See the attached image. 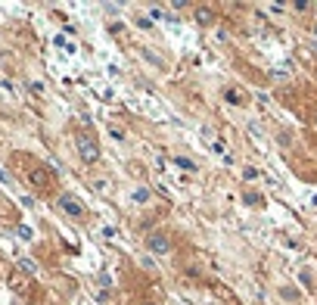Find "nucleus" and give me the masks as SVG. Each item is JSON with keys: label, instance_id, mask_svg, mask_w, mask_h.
Instances as JSON below:
<instances>
[{"label": "nucleus", "instance_id": "f257e3e1", "mask_svg": "<svg viewBox=\"0 0 317 305\" xmlns=\"http://www.w3.org/2000/svg\"><path fill=\"white\" fill-rule=\"evenodd\" d=\"M78 152H81V159L87 165H93L100 159V147H97V140H93L90 134H78Z\"/></svg>", "mask_w": 317, "mask_h": 305}, {"label": "nucleus", "instance_id": "f03ea898", "mask_svg": "<svg viewBox=\"0 0 317 305\" xmlns=\"http://www.w3.org/2000/svg\"><path fill=\"white\" fill-rule=\"evenodd\" d=\"M59 209H65L72 218H81V215H84V206H81L75 196H68V193H63V196H59Z\"/></svg>", "mask_w": 317, "mask_h": 305}, {"label": "nucleus", "instance_id": "7ed1b4c3", "mask_svg": "<svg viewBox=\"0 0 317 305\" xmlns=\"http://www.w3.org/2000/svg\"><path fill=\"white\" fill-rule=\"evenodd\" d=\"M149 249L156 252V256H165V252L171 249V243H168L162 234H152V237H149Z\"/></svg>", "mask_w": 317, "mask_h": 305}, {"label": "nucleus", "instance_id": "20e7f679", "mask_svg": "<svg viewBox=\"0 0 317 305\" xmlns=\"http://www.w3.org/2000/svg\"><path fill=\"white\" fill-rule=\"evenodd\" d=\"M28 177H31V184H34V187H47V184H50V174L44 172V168H34V172H31Z\"/></svg>", "mask_w": 317, "mask_h": 305}, {"label": "nucleus", "instance_id": "39448f33", "mask_svg": "<svg viewBox=\"0 0 317 305\" xmlns=\"http://www.w3.org/2000/svg\"><path fill=\"white\" fill-rule=\"evenodd\" d=\"M196 22L199 25H211L215 22V13H211L209 6H199V10H196Z\"/></svg>", "mask_w": 317, "mask_h": 305}, {"label": "nucleus", "instance_id": "423d86ee", "mask_svg": "<svg viewBox=\"0 0 317 305\" xmlns=\"http://www.w3.org/2000/svg\"><path fill=\"white\" fill-rule=\"evenodd\" d=\"M224 100H227V103H233V106H239V103H243L239 90H233V87H230V90H224Z\"/></svg>", "mask_w": 317, "mask_h": 305}, {"label": "nucleus", "instance_id": "0eeeda50", "mask_svg": "<svg viewBox=\"0 0 317 305\" xmlns=\"http://www.w3.org/2000/svg\"><path fill=\"white\" fill-rule=\"evenodd\" d=\"M19 271H25V274H34L38 268H34V261H31V259H19Z\"/></svg>", "mask_w": 317, "mask_h": 305}, {"label": "nucleus", "instance_id": "6e6552de", "mask_svg": "<svg viewBox=\"0 0 317 305\" xmlns=\"http://www.w3.org/2000/svg\"><path fill=\"white\" fill-rule=\"evenodd\" d=\"M174 162H177V165H181V168H184V172H193V168H196V165L190 162V159H184V156H177V159H174Z\"/></svg>", "mask_w": 317, "mask_h": 305}, {"label": "nucleus", "instance_id": "1a4fd4ad", "mask_svg": "<svg viewBox=\"0 0 317 305\" xmlns=\"http://www.w3.org/2000/svg\"><path fill=\"white\" fill-rule=\"evenodd\" d=\"M246 202H249V206H261V196H258V193H246V196H243Z\"/></svg>", "mask_w": 317, "mask_h": 305}, {"label": "nucleus", "instance_id": "9d476101", "mask_svg": "<svg viewBox=\"0 0 317 305\" xmlns=\"http://www.w3.org/2000/svg\"><path fill=\"white\" fill-rule=\"evenodd\" d=\"M134 199H137V202H147V199H149V190H147V187H140V190L134 193Z\"/></svg>", "mask_w": 317, "mask_h": 305}, {"label": "nucleus", "instance_id": "9b49d317", "mask_svg": "<svg viewBox=\"0 0 317 305\" xmlns=\"http://www.w3.org/2000/svg\"><path fill=\"white\" fill-rule=\"evenodd\" d=\"M19 237H22V240H31V227L28 224H19Z\"/></svg>", "mask_w": 317, "mask_h": 305}, {"label": "nucleus", "instance_id": "f8f14e48", "mask_svg": "<svg viewBox=\"0 0 317 305\" xmlns=\"http://www.w3.org/2000/svg\"><path fill=\"white\" fill-rule=\"evenodd\" d=\"M13 286H16V290H25V281H22V277H19V274H16V277H13Z\"/></svg>", "mask_w": 317, "mask_h": 305}, {"label": "nucleus", "instance_id": "ddd939ff", "mask_svg": "<svg viewBox=\"0 0 317 305\" xmlns=\"http://www.w3.org/2000/svg\"><path fill=\"white\" fill-rule=\"evenodd\" d=\"M314 125H317V118H314Z\"/></svg>", "mask_w": 317, "mask_h": 305}]
</instances>
